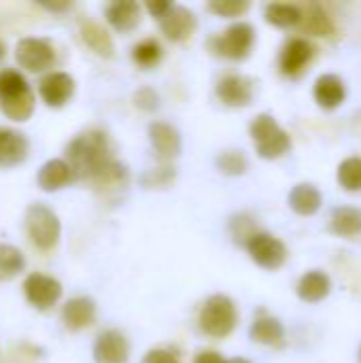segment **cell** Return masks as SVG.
<instances>
[{
	"label": "cell",
	"mask_w": 361,
	"mask_h": 363,
	"mask_svg": "<svg viewBox=\"0 0 361 363\" xmlns=\"http://www.w3.org/2000/svg\"><path fill=\"white\" fill-rule=\"evenodd\" d=\"M143 363H181L177 359V355H172L170 351L166 349H151L145 357Z\"/></svg>",
	"instance_id": "obj_35"
},
{
	"label": "cell",
	"mask_w": 361,
	"mask_h": 363,
	"mask_svg": "<svg viewBox=\"0 0 361 363\" xmlns=\"http://www.w3.org/2000/svg\"><path fill=\"white\" fill-rule=\"evenodd\" d=\"M313 96L317 100V104L321 108H338L345 98H347V89H345V83L338 74H321L313 87Z\"/></svg>",
	"instance_id": "obj_20"
},
{
	"label": "cell",
	"mask_w": 361,
	"mask_h": 363,
	"mask_svg": "<svg viewBox=\"0 0 361 363\" xmlns=\"http://www.w3.org/2000/svg\"><path fill=\"white\" fill-rule=\"evenodd\" d=\"M255 43V28L247 21H236L228 26L221 34L209 40V47L215 55L228 60H245Z\"/></svg>",
	"instance_id": "obj_6"
},
{
	"label": "cell",
	"mask_w": 361,
	"mask_h": 363,
	"mask_svg": "<svg viewBox=\"0 0 361 363\" xmlns=\"http://www.w3.org/2000/svg\"><path fill=\"white\" fill-rule=\"evenodd\" d=\"M106 21L121 34H130L140 23V4L134 0H119L106 6Z\"/></svg>",
	"instance_id": "obj_18"
},
{
	"label": "cell",
	"mask_w": 361,
	"mask_h": 363,
	"mask_svg": "<svg viewBox=\"0 0 361 363\" xmlns=\"http://www.w3.org/2000/svg\"><path fill=\"white\" fill-rule=\"evenodd\" d=\"M23 268H26L23 253L13 245L0 242V281L15 279Z\"/></svg>",
	"instance_id": "obj_29"
},
{
	"label": "cell",
	"mask_w": 361,
	"mask_h": 363,
	"mask_svg": "<svg viewBox=\"0 0 361 363\" xmlns=\"http://www.w3.org/2000/svg\"><path fill=\"white\" fill-rule=\"evenodd\" d=\"M162 55H164V49H162V43L157 38H145V40H140V43H136L132 47V60L143 70H149V68L157 66Z\"/></svg>",
	"instance_id": "obj_28"
},
{
	"label": "cell",
	"mask_w": 361,
	"mask_h": 363,
	"mask_svg": "<svg viewBox=\"0 0 361 363\" xmlns=\"http://www.w3.org/2000/svg\"><path fill=\"white\" fill-rule=\"evenodd\" d=\"M289 208L296 213V215H302V217H311L315 215L319 208H321V191L311 185V183H298L291 191H289Z\"/></svg>",
	"instance_id": "obj_21"
},
{
	"label": "cell",
	"mask_w": 361,
	"mask_h": 363,
	"mask_svg": "<svg viewBox=\"0 0 361 363\" xmlns=\"http://www.w3.org/2000/svg\"><path fill=\"white\" fill-rule=\"evenodd\" d=\"M194 363H228V359H223L217 351H202L198 353Z\"/></svg>",
	"instance_id": "obj_37"
},
{
	"label": "cell",
	"mask_w": 361,
	"mask_h": 363,
	"mask_svg": "<svg viewBox=\"0 0 361 363\" xmlns=\"http://www.w3.org/2000/svg\"><path fill=\"white\" fill-rule=\"evenodd\" d=\"M91 355L96 363H128L130 342L119 330H104L96 338Z\"/></svg>",
	"instance_id": "obj_12"
},
{
	"label": "cell",
	"mask_w": 361,
	"mask_h": 363,
	"mask_svg": "<svg viewBox=\"0 0 361 363\" xmlns=\"http://www.w3.org/2000/svg\"><path fill=\"white\" fill-rule=\"evenodd\" d=\"M172 6V2H168V0H160V2H147V11L155 17V19H160L168 9Z\"/></svg>",
	"instance_id": "obj_36"
},
{
	"label": "cell",
	"mask_w": 361,
	"mask_h": 363,
	"mask_svg": "<svg viewBox=\"0 0 361 363\" xmlns=\"http://www.w3.org/2000/svg\"><path fill=\"white\" fill-rule=\"evenodd\" d=\"M245 247L251 259L264 270H279L287 259V247L268 232H255Z\"/></svg>",
	"instance_id": "obj_8"
},
{
	"label": "cell",
	"mask_w": 361,
	"mask_h": 363,
	"mask_svg": "<svg viewBox=\"0 0 361 363\" xmlns=\"http://www.w3.org/2000/svg\"><path fill=\"white\" fill-rule=\"evenodd\" d=\"M249 9V2L245 0H213L209 2V11H213L219 17H238Z\"/></svg>",
	"instance_id": "obj_32"
},
{
	"label": "cell",
	"mask_w": 361,
	"mask_h": 363,
	"mask_svg": "<svg viewBox=\"0 0 361 363\" xmlns=\"http://www.w3.org/2000/svg\"><path fill=\"white\" fill-rule=\"evenodd\" d=\"M34 91L15 68L0 70V111L13 121H28L34 113Z\"/></svg>",
	"instance_id": "obj_2"
},
{
	"label": "cell",
	"mask_w": 361,
	"mask_h": 363,
	"mask_svg": "<svg viewBox=\"0 0 361 363\" xmlns=\"http://www.w3.org/2000/svg\"><path fill=\"white\" fill-rule=\"evenodd\" d=\"M66 164L74 179H87L100 185L126 181L128 172L113 155L111 138L102 130H87L74 136L66 147Z\"/></svg>",
	"instance_id": "obj_1"
},
{
	"label": "cell",
	"mask_w": 361,
	"mask_h": 363,
	"mask_svg": "<svg viewBox=\"0 0 361 363\" xmlns=\"http://www.w3.org/2000/svg\"><path fill=\"white\" fill-rule=\"evenodd\" d=\"M149 140H151V147H153L155 155L160 160H164V162L179 157L181 147H183L181 132L174 125L166 123V121L149 123Z\"/></svg>",
	"instance_id": "obj_14"
},
{
	"label": "cell",
	"mask_w": 361,
	"mask_h": 363,
	"mask_svg": "<svg viewBox=\"0 0 361 363\" xmlns=\"http://www.w3.org/2000/svg\"><path fill=\"white\" fill-rule=\"evenodd\" d=\"M264 17L268 23H272L277 28H291V26H298L302 21V9L296 4L272 2V4H266Z\"/></svg>",
	"instance_id": "obj_27"
},
{
	"label": "cell",
	"mask_w": 361,
	"mask_h": 363,
	"mask_svg": "<svg viewBox=\"0 0 361 363\" xmlns=\"http://www.w3.org/2000/svg\"><path fill=\"white\" fill-rule=\"evenodd\" d=\"M300 23H302L304 32H309L313 36H330L334 32V23L321 4H309L306 9H302V21Z\"/></svg>",
	"instance_id": "obj_26"
},
{
	"label": "cell",
	"mask_w": 361,
	"mask_h": 363,
	"mask_svg": "<svg viewBox=\"0 0 361 363\" xmlns=\"http://www.w3.org/2000/svg\"><path fill=\"white\" fill-rule=\"evenodd\" d=\"M217 98L232 108H243L253 102V81L245 74H228L217 83Z\"/></svg>",
	"instance_id": "obj_13"
},
{
	"label": "cell",
	"mask_w": 361,
	"mask_h": 363,
	"mask_svg": "<svg viewBox=\"0 0 361 363\" xmlns=\"http://www.w3.org/2000/svg\"><path fill=\"white\" fill-rule=\"evenodd\" d=\"M360 362H361V349H360Z\"/></svg>",
	"instance_id": "obj_41"
},
{
	"label": "cell",
	"mask_w": 361,
	"mask_h": 363,
	"mask_svg": "<svg viewBox=\"0 0 361 363\" xmlns=\"http://www.w3.org/2000/svg\"><path fill=\"white\" fill-rule=\"evenodd\" d=\"M40 6L47 9V11H51V13H64V11H68L72 4H70V2H40Z\"/></svg>",
	"instance_id": "obj_38"
},
{
	"label": "cell",
	"mask_w": 361,
	"mask_h": 363,
	"mask_svg": "<svg viewBox=\"0 0 361 363\" xmlns=\"http://www.w3.org/2000/svg\"><path fill=\"white\" fill-rule=\"evenodd\" d=\"M255 151L264 160H279L291 149V138L285 130L279 128L277 119L268 113L257 115L249 125Z\"/></svg>",
	"instance_id": "obj_4"
},
{
	"label": "cell",
	"mask_w": 361,
	"mask_h": 363,
	"mask_svg": "<svg viewBox=\"0 0 361 363\" xmlns=\"http://www.w3.org/2000/svg\"><path fill=\"white\" fill-rule=\"evenodd\" d=\"M23 296L34 308L47 311L62 298V283L49 274L32 272L23 281Z\"/></svg>",
	"instance_id": "obj_9"
},
{
	"label": "cell",
	"mask_w": 361,
	"mask_h": 363,
	"mask_svg": "<svg viewBox=\"0 0 361 363\" xmlns=\"http://www.w3.org/2000/svg\"><path fill=\"white\" fill-rule=\"evenodd\" d=\"M330 232L338 236H355L361 232V211L353 206H340L332 211Z\"/></svg>",
	"instance_id": "obj_25"
},
{
	"label": "cell",
	"mask_w": 361,
	"mask_h": 363,
	"mask_svg": "<svg viewBox=\"0 0 361 363\" xmlns=\"http://www.w3.org/2000/svg\"><path fill=\"white\" fill-rule=\"evenodd\" d=\"M157 21H160L162 34H164L168 40H172V43H183V40H187V38L194 34L196 26H198V19H196L194 11H189V9L183 6V4H174V2H172V6H170Z\"/></svg>",
	"instance_id": "obj_10"
},
{
	"label": "cell",
	"mask_w": 361,
	"mask_h": 363,
	"mask_svg": "<svg viewBox=\"0 0 361 363\" xmlns=\"http://www.w3.org/2000/svg\"><path fill=\"white\" fill-rule=\"evenodd\" d=\"M15 60H17L19 68L28 70V72H45L47 68L53 66L55 51L49 40L28 36L15 45Z\"/></svg>",
	"instance_id": "obj_7"
},
{
	"label": "cell",
	"mask_w": 361,
	"mask_h": 363,
	"mask_svg": "<svg viewBox=\"0 0 361 363\" xmlns=\"http://www.w3.org/2000/svg\"><path fill=\"white\" fill-rule=\"evenodd\" d=\"M38 94L51 108H62L74 94V79L68 72L51 70L38 81Z\"/></svg>",
	"instance_id": "obj_11"
},
{
	"label": "cell",
	"mask_w": 361,
	"mask_h": 363,
	"mask_svg": "<svg viewBox=\"0 0 361 363\" xmlns=\"http://www.w3.org/2000/svg\"><path fill=\"white\" fill-rule=\"evenodd\" d=\"M198 323H200V330L211 338L230 336L238 323V311H236L234 300L223 294L211 296L200 308Z\"/></svg>",
	"instance_id": "obj_3"
},
{
	"label": "cell",
	"mask_w": 361,
	"mask_h": 363,
	"mask_svg": "<svg viewBox=\"0 0 361 363\" xmlns=\"http://www.w3.org/2000/svg\"><path fill=\"white\" fill-rule=\"evenodd\" d=\"M249 336L253 342L257 345H266V347H279L283 342V325L279 319L274 317H260L253 321L251 330H249Z\"/></svg>",
	"instance_id": "obj_24"
},
{
	"label": "cell",
	"mask_w": 361,
	"mask_h": 363,
	"mask_svg": "<svg viewBox=\"0 0 361 363\" xmlns=\"http://www.w3.org/2000/svg\"><path fill=\"white\" fill-rule=\"evenodd\" d=\"M215 166L219 172L228 174V177H240L247 172L249 168V162H247V155L238 149H230V151H221L215 160Z\"/></svg>",
	"instance_id": "obj_30"
},
{
	"label": "cell",
	"mask_w": 361,
	"mask_h": 363,
	"mask_svg": "<svg viewBox=\"0 0 361 363\" xmlns=\"http://www.w3.org/2000/svg\"><path fill=\"white\" fill-rule=\"evenodd\" d=\"M338 183L349 191H361V157H347L338 166Z\"/></svg>",
	"instance_id": "obj_31"
},
{
	"label": "cell",
	"mask_w": 361,
	"mask_h": 363,
	"mask_svg": "<svg viewBox=\"0 0 361 363\" xmlns=\"http://www.w3.org/2000/svg\"><path fill=\"white\" fill-rule=\"evenodd\" d=\"M228 363H251V362H247V359H243V357H236V359H230Z\"/></svg>",
	"instance_id": "obj_39"
},
{
	"label": "cell",
	"mask_w": 361,
	"mask_h": 363,
	"mask_svg": "<svg viewBox=\"0 0 361 363\" xmlns=\"http://www.w3.org/2000/svg\"><path fill=\"white\" fill-rule=\"evenodd\" d=\"M30 151L28 138L11 128H0V168L19 166Z\"/></svg>",
	"instance_id": "obj_17"
},
{
	"label": "cell",
	"mask_w": 361,
	"mask_h": 363,
	"mask_svg": "<svg viewBox=\"0 0 361 363\" xmlns=\"http://www.w3.org/2000/svg\"><path fill=\"white\" fill-rule=\"evenodd\" d=\"M134 104H136L140 111L151 113V111H155V108L160 106V96H157V91H155V89H151V87H143V89H138V91L134 94Z\"/></svg>",
	"instance_id": "obj_33"
},
{
	"label": "cell",
	"mask_w": 361,
	"mask_h": 363,
	"mask_svg": "<svg viewBox=\"0 0 361 363\" xmlns=\"http://www.w3.org/2000/svg\"><path fill=\"white\" fill-rule=\"evenodd\" d=\"M330 291H332V281L321 270L306 272L298 283V298L309 304H317V302L326 300L330 296Z\"/></svg>",
	"instance_id": "obj_22"
},
{
	"label": "cell",
	"mask_w": 361,
	"mask_h": 363,
	"mask_svg": "<svg viewBox=\"0 0 361 363\" xmlns=\"http://www.w3.org/2000/svg\"><path fill=\"white\" fill-rule=\"evenodd\" d=\"M74 177H72L70 166L66 164V160H60V157L47 160L36 172V183L43 191H60Z\"/></svg>",
	"instance_id": "obj_19"
},
{
	"label": "cell",
	"mask_w": 361,
	"mask_h": 363,
	"mask_svg": "<svg viewBox=\"0 0 361 363\" xmlns=\"http://www.w3.org/2000/svg\"><path fill=\"white\" fill-rule=\"evenodd\" d=\"M96 321V302L87 296L68 300L62 308V323L70 332H81Z\"/></svg>",
	"instance_id": "obj_16"
},
{
	"label": "cell",
	"mask_w": 361,
	"mask_h": 363,
	"mask_svg": "<svg viewBox=\"0 0 361 363\" xmlns=\"http://www.w3.org/2000/svg\"><path fill=\"white\" fill-rule=\"evenodd\" d=\"M81 38L94 53H98L102 57H111L115 53V43H113L109 30L96 21H83L81 23Z\"/></svg>",
	"instance_id": "obj_23"
},
{
	"label": "cell",
	"mask_w": 361,
	"mask_h": 363,
	"mask_svg": "<svg viewBox=\"0 0 361 363\" xmlns=\"http://www.w3.org/2000/svg\"><path fill=\"white\" fill-rule=\"evenodd\" d=\"M172 179H174V170H170V168H157V170L147 172L143 177V183L147 187H155V185L160 187V185H168Z\"/></svg>",
	"instance_id": "obj_34"
},
{
	"label": "cell",
	"mask_w": 361,
	"mask_h": 363,
	"mask_svg": "<svg viewBox=\"0 0 361 363\" xmlns=\"http://www.w3.org/2000/svg\"><path fill=\"white\" fill-rule=\"evenodd\" d=\"M313 53H315V49L306 38L287 40V45L283 47L281 57H279L281 72L287 77H298L309 66V62L313 60Z\"/></svg>",
	"instance_id": "obj_15"
},
{
	"label": "cell",
	"mask_w": 361,
	"mask_h": 363,
	"mask_svg": "<svg viewBox=\"0 0 361 363\" xmlns=\"http://www.w3.org/2000/svg\"><path fill=\"white\" fill-rule=\"evenodd\" d=\"M23 221H26V234L36 249L49 251L57 245L60 234H62V223H60V217L49 206L38 204V202L30 204L26 208Z\"/></svg>",
	"instance_id": "obj_5"
},
{
	"label": "cell",
	"mask_w": 361,
	"mask_h": 363,
	"mask_svg": "<svg viewBox=\"0 0 361 363\" xmlns=\"http://www.w3.org/2000/svg\"><path fill=\"white\" fill-rule=\"evenodd\" d=\"M2 55H4V43L0 40V57H2Z\"/></svg>",
	"instance_id": "obj_40"
}]
</instances>
